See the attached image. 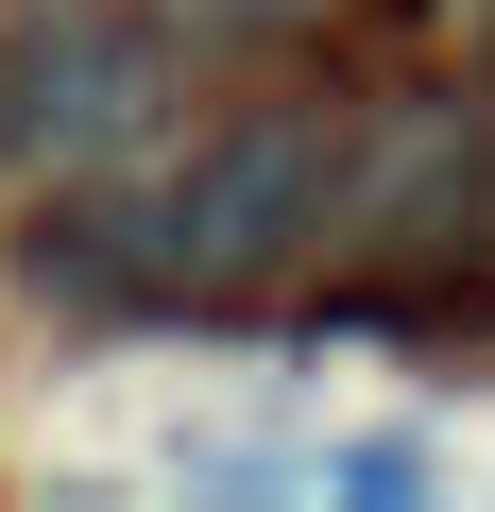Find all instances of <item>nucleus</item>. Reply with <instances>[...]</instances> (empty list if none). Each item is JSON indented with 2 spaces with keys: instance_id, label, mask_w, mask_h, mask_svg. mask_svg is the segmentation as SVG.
Masks as SVG:
<instances>
[{
  "instance_id": "1",
  "label": "nucleus",
  "mask_w": 495,
  "mask_h": 512,
  "mask_svg": "<svg viewBox=\"0 0 495 512\" xmlns=\"http://www.w3.org/2000/svg\"><path fill=\"white\" fill-rule=\"evenodd\" d=\"M325 222H342V137L274 103V120H222L205 154H171L103 239H120V291H222V274H274Z\"/></svg>"
},
{
  "instance_id": "2",
  "label": "nucleus",
  "mask_w": 495,
  "mask_h": 512,
  "mask_svg": "<svg viewBox=\"0 0 495 512\" xmlns=\"http://www.w3.org/2000/svg\"><path fill=\"white\" fill-rule=\"evenodd\" d=\"M478 205H495V137H478V103H393V120L359 137V188H342V222H325V239L461 256V239H478Z\"/></svg>"
},
{
  "instance_id": "3",
  "label": "nucleus",
  "mask_w": 495,
  "mask_h": 512,
  "mask_svg": "<svg viewBox=\"0 0 495 512\" xmlns=\"http://www.w3.org/2000/svg\"><path fill=\"white\" fill-rule=\"evenodd\" d=\"M120 103H137V52L103 18H35L18 69H0V120H18V137H103Z\"/></svg>"
},
{
  "instance_id": "4",
  "label": "nucleus",
  "mask_w": 495,
  "mask_h": 512,
  "mask_svg": "<svg viewBox=\"0 0 495 512\" xmlns=\"http://www.w3.org/2000/svg\"><path fill=\"white\" fill-rule=\"evenodd\" d=\"M171 18H188V35H308L325 0H171Z\"/></svg>"
},
{
  "instance_id": "5",
  "label": "nucleus",
  "mask_w": 495,
  "mask_h": 512,
  "mask_svg": "<svg viewBox=\"0 0 495 512\" xmlns=\"http://www.w3.org/2000/svg\"><path fill=\"white\" fill-rule=\"evenodd\" d=\"M342 495H427V444H342Z\"/></svg>"
}]
</instances>
